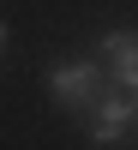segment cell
<instances>
[{
  "label": "cell",
  "mask_w": 138,
  "mask_h": 150,
  "mask_svg": "<svg viewBox=\"0 0 138 150\" xmlns=\"http://www.w3.org/2000/svg\"><path fill=\"white\" fill-rule=\"evenodd\" d=\"M84 126H90V144L120 150V144H126V132H132V96H114V90H108L102 102L84 114Z\"/></svg>",
  "instance_id": "obj_2"
},
{
  "label": "cell",
  "mask_w": 138,
  "mask_h": 150,
  "mask_svg": "<svg viewBox=\"0 0 138 150\" xmlns=\"http://www.w3.org/2000/svg\"><path fill=\"white\" fill-rule=\"evenodd\" d=\"M6 42H12V30H6V18H0V54H6Z\"/></svg>",
  "instance_id": "obj_4"
},
{
  "label": "cell",
  "mask_w": 138,
  "mask_h": 150,
  "mask_svg": "<svg viewBox=\"0 0 138 150\" xmlns=\"http://www.w3.org/2000/svg\"><path fill=\"white\" fill-rule=\"evenodd\" d=\"M132 120H138V90H132Z\"/></svg>",
  "instance_id": "obj_5"
},
{
  "label": "cell",
  "mask_w": 138,
  "mask_h": 150,
  "mask_svg": "<svg viewBox=\"0 0 138 150\" xmlns=\"http://www.w3.org/2000/svg\"><path fill=\"white\" fill-rule=\"evenodd\" d=\"M96 48H102V66H126V60H138V30H126V24H120V30H102L96 36Z\"/></svg>",
  "instance_id": "obj_3"
},
{
  "label": "cell",
  "mask_w": 138,
  "mask_h": 150,
  "mask_svg": "<svg viewBox=\"0 0 138 150\" xmlns=\"http://www.w3.org/2000/svg\"><path fill=\"white\" fill-rule=\"evenodd\" d=\"M42 84H48V96H54L66 114H78V120L108 96V78H102V60H96V54L90 60H60V66H48Z\"/></svg>",
  "instance_id": "obj_1"
}]
</instances>
